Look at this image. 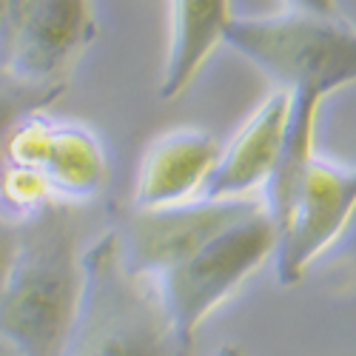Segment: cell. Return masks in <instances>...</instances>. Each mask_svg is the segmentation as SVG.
Returning a JSON list of instances; mask_svg holds the SVG:
<instances>
[{
	"label": "cell",
	"mask_w": 356,
	"mask_h": 356,
	"mask_svg": "<svg viewBox=\"0 0 356 356\" xmlns=\"http://www.w3.org/2000/svg\"><path fill=\"white\" fill-rule=\"evenodd\" d=\"M220 152V140L197 129H177L157 137L137 168L134 209H165L200 197Z\"/></svg>",
	"instance_id": "obj_9"
},
{
	"label": "cell",
	"mask_w": 356,
	"mask_h": 356,
	"mask_svg": "<svg viewBox=\"0 0 356 356\" xmlns=\"http://www.w3.org/2000/svg\"><path fill=\"white\" fill-rule=\"evenodd\" d=\"M46 180L57 200H95L108 183V157L103 140L83 123H54L49 154L43 160Z\"/></svg>",
	"instance_id": "obj_12"
},
{
	"label": "cell",
	"mask_w": 356,
	"mask_h": 356,
	"mask_svg": "<svg viewBox=\"0 0 356 356\" xmlns=\"http://www.w3.org/2000/svg\"><path fill=\"white\" fill-rule=\"evenodd\" d=\"M0 356H20V350H17L3 334H0Z\"/></svg>",
	"instance_id": "obj_18"
},
{
	"label": "cell",
	"mask_w": 356,
	"mask_h": 356,
	"mask_svg": "<svg viewBox=\"0 0 356 356\" xmlns=\"http://www.w3.org/2000/svg\"><path fill=\"white\" fill-rule=\"evenodd\" d=\"M57 200L40 168L0 163V217L20 225Z\"/></svg>",
	"instance_id": "obj_13"
},
{
	"label": "cell",
	"mask_w": 356,
	"mask_h": 356,
	"mask_svg": "<svg viewBox=\"0 0 356 356\" xmlns=\"http://www.w3.org/2000/svg\"><path fill=\"white\" fill-rule=\"evenodd\" d=\"M328 95L316 92V88H291V117H288V131L280 160L274 165L271 180L262 188V205L268 217L277 225V236L285 231L296 191L302 186V177L314 154V140H316V117L319 106Z\"/></svg>",
	"instance_id": "obj_11"
},
{
	"label": "cell",
	"mask_w": 356,
	"mask_h": 356,
	"mask_svg": "<svg viewBox=\"0 0 356 356\" xmlns=\"http://www.w3.org/2000/svg\"><path fill=\"white\" fill-rule=\"evenodd\" d=\"M356 214V165L314 157L296 191L285 231L277 236V280L291 288L328 251Z\"/></svg>",
	"instance_id": "obj_7"
},
{
	"label": "cell",
	"mask_w": 356,
	"mask_h": 356,
	"mask_svg": "<svg viewBox=\"0 0 356 356\" xmlns=\"http://www.w3.org/2000/svg\"><path fill=\"white\" fill-rule=\"evenodd\" d=\"M234 20L231 0H174V26L160 97L174 100L194 83Z\"/></svg>",
	"instance_id": "obj_10"
},
{
	"label": "cell",
	"mask_w": 356,
	"mask_h": 356,
	"mask_svg": "<svg viewBox=\"0 0 356 356\" xmlns=\"http://www.w3.org/2000/svg\"><path fill=\"white\" fill-rule=\"evenodd\" d=\"M15 248H17V225L0 217V291H3V282L9 277Z\"/></svg>",
	"instance_id": "obj_16"
},
{
	"label": "cell",
	"mask_w": 356,
	"mask_h": 356,
	"mask_svg": "<svg viewBox=\"0 0 356 356\" xmlns=\"http://www.w3.org/2000/svg\"><path fill=\"white\" fill-rule=\"evenodd\" d=\"M291 12L314 15V17H339L337 0H285Z\"/></svg>",
	"instance_id": "obj_17"
},
{
	"label": "cell",
	"mask_w": 356,
	"mask_h": 356,
	"mask_svg": "<svg viewBox=\"0 0 356 356\" xmlns=\"http://www.w3.org/2000/svg\"><path fill=\"white\" fill-rule=\"evenodd\" d=\"M265 205L251 197L234 200H202L165 205V209H137L120 231L123 257L140 274H154L180 265L214 236L243 222Z\"/></svg>",
	"instance_id": "obj_6"
},
{
	"label": "cell",
	"mask_w": 356,
	"mask_h": 356,
	"mask_svg": "<svg viewBox=\"0 0 356 356\" xmlns=\"http://www.w3.org/2000/svg\"><path fill=\"white\" fill-rule=\"evenodd\" d=\"M60 356H194L174 331L157 277L126 262L117 228L83 248V296Z\"/></svg>",
	"instance_id": "obj_2"
},
{
	"label": "cell",
	"mask_w": 356,
	"mask_h": 356,
	"mask_svg": "<svg viewBox=\"0 0 356 356\" xmlns=\"http://www.w3.org/2000/svg\"><path fill=\"white\" fill-rule=\"evenodd\" d=\"M83 296L80 228L63 200L17 225V248L0 291V334L20 356H60Z\"/></svg>",
	"instance_id": "obj_1"
},
{
	"label": "cell",
	"mask_w": 356,
	"mask_h": 356,
	"mask_svg": "<svg viewBox=\"0 0 356 356\" xmlns=\"http://www.w3.org/2000/svg\"><path fill=\"white\" fill-rule=\"evenodd\" d=\"M95 38L97 20L92 0H3L0 74L63 92Z\"/></svg>",
	"instance_id": "obj_5"
},
{
	"label": "cell",
	"mask_w": 356,
	"mask_h": 356,
	"mask_svg": "<svg viewBox=\"0 0 356 356\" xmlns=\"http://www.w3.org/2000/svg\"><path fill=\"white\" fill-rule=\"evenodd\" d=\"M60 95L63 92H54V88L26 86V83H17L6 74H0V152H3V137L15 120H20L29 111L49 108Z\"/></svg>",
	"instance_id": "obj_15"
},
{
	"label": "cell",
	"mask_w": 356,
	"mask_h": 356,
	"mask_svg": "<svg viewBox=\"0 0 356 356\" xmlns=\"http://www.w3.org/2000/svg\"><path fill=\"white\" fill-rule=\"evenodd\" d=\"M54 117L40 111H29L20 120L12 123V129L3 137V152H0V163L12 165H26V168H43V160L49 154V143L54 131Z\"/></svg>",
	"instance_id": "obj_14"
},
{
	"label": "cell",
	"mask_w": 356,
	"mask_h": 356,
	"mask_svg": "<svg viewBox=\"0 0 356 356\" xmlns=\"http://www.w3.org/2000/svg\"><path fill=\"white\" fill-rule=\"evenodd\" d=\"M277 251V225L259 209L231 225L209 245L157 277L165 311L180 342L194 350V337L228 296Z\"/></svg>",
	"instance_id": "obj_4"
},
{
	"label": "cell",
	"mask_w": 356,
	"mask_h": 356,
	"mask_svg": "<svg viewBox=\"0 0 356 356\" xmlns=\"http://www.w3.org/2000/svg\"><path fill=\"white\" fill-rule=\"evenodd\" d=\"M0 6H3V0H0Z\"/></svg>",
	"instance_id": "obj_19"
},
{
	"label": "cell",
	"mask_w": 356,
	"mask_h": 356,
	"mask_svg": "<svg viewBox=\"0 0 356 356\" xmlns=\"http://www.w3.org/2000/svg\"><path fill=\"white\" fill-rule=\"evenodd\" d=\"M222 43L248 57L277 86L331 95L356 83V29L339 17L288 12L277 17H234Z\"/></svg>",
	"instance_id": "obj_3"
},
{
	"label": "cell",
	"mask_w": 356,
	"mask_h": 356,
	"mask_svg": "<svg viewBox=\"0 0 356 356\" xmlns=\"http://www.w3.org/2000/svg\"><path fill=\"white\" fill-rule=\"evenodd\" d=\"M291 117V88L277 86L220 152L217 165L202 183V200H234L265 188L280 160Z\"/></svg>",
	"instance_id": "obj_8"
}]
</instances>
